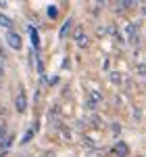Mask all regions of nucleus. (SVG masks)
Here are the masks:
<instances>
[{"mask_svg": "<svg viewBox=\"0 0 146 157\" xmlns=\"http://www.w3.org/2000/svg\"><path fill=\"white\" fill-rule=\"evenodd\" d=\"M6 138V128H4V124H0V143Z\"/></svg>", "mask_w": 146, "mask_h": 157, "instance_id": "13", "label": "nucleus"}, {"mask_svg": "<svg viewBox=\"0 0 146 157\" xmlns=\"http://www.w3.org/2000/svg\"><path fill=\"white\" fill-rule=\"evenodd\" d=\"M136 71H138V75H146V65H138Z\"/></svg>", "mask_w": 146, "mask_h": 157, "instance_id": "14", "label": "nucleus"}, {"mask_svg": "<svg viewBox=\"0 0 146 157\" xmlns=\"http://www.w3.org/2000/svg\"><path fill=\"white\" fill-rule=\"evenodd\" d=\"M73 38H75V42H77V46H79V48H86V46H88V36H86L84 27H75Z\"/></svg>", "mask_w": 146, "mask_h": 157, "instance_id": "3", "label": "nucleus"}, {"mask_svg": "<svg viewBox=\"0 0 146 157\" xmlns=\"http://www.w3.org/2000/svg\"><path fill=\"white\" fill-rule=\"evenodd\" d=\"M100 94H98V92H92V94H90V97H88V101H86V107L88 109H96V105L98 103H100Z\"/></svg>", "mask_w": 146, "mask_h": 157, "instance_id": "5", "label": "nucleus"}, {"mask_svg": "<svg viewBox=\"0 0 146 157\" xmlns=\"http://www.w3.org/2000/svg\"><path fill=\"white\" fill-rule=\"evenodd\" d=\"M46 13H48V17H50V19H57V15H59L57 6H48V11H46Z\"/></svg>", "mask_w": 146, "mask_h": 157, "instance_id": "12", "label": "nucleus"}, {"mask_svg": "<svg viewBox=\"0 0 146 157\" xmlns=\"http://www.w3.org/2000/svg\"><path fill=\"white\" fill-rule=\"evenodd\" d=\"M4 40H6V44H9V48H13V50H19V48H21V36H19V34H15L13 29L6 32Z\"/></svg>", "mask_w": 146, "mask_h": 157, "instance_id": "1", "label": "nucleus"}, {"mask_svg": "<svg viewBox=\"0 0 146 157\" xmlns=\"http://www.w3.org/2000/svg\"><path fill=\"white\" fill-rule=\"evenodd\" d=\"M11 145H13V136H6V138L0 143V147H2V149H9Z\"/></svg>", "mask_w": 146, "mask_h": 157, "instance_id": "11", "label": "nucleus"}, {"mask_svg": "<svg viewBox=\"0 0 146 157\" xmlns=\"http://www.w3.org/2000/svg\"><path fill=\"white\" fill-rule=\"evenodd\" d=\"M29 36H31V44L36 46V50H38V46H40V38H38V29H34V27H29Z\"/></svg>", "mask_w": 146, "mask_h": 157, "instance_id": "8", "label": "nucleus"}, {"mask_svg": "<svg viewBox=\"0 0 146 157\" xmlns=\"http://www.w3.org/2000/svg\"><path fill=\"white\" fill-rule=\"evenodd\" d=\"M36 124H34V126H31V128H29V130H27V134H25L23 136V140H21V143H23V145H27V143H29V140H31V136H34V132H36Z\"/></svg>", "mask_w": 146, "mask_h": 157, "instance_id": "9", "label": "nucleus"}, {"mask_svg": "<svg viewBox=\"0 0 146 157\" xmlns=\"http://www.w3.org/2000/svg\"><path fill=\"white\" fill-rule=\"evenodd\" d=\"M2 75H4V67L0 65V78H2Z\"/></svg>", "mask_w": 146, "mask_h": 157, "instance_id": "16", "label": "nucleus"}, {"mask_svg": "<svg viewBox=\"0 0 146 157\" xmlns=\"http://www.w3.org/2000/svg\"><path fill=\"white\" fill-rule=\"evenodd\" d=\"M73 27V19H67V21H65V23H63V27H61V32H59V38H65L67 36V34H69V29H71Z\"/></svg>", "mask_w": 146, "mask_h": 157, "instance_id": "6", "label": "nucleus"}, {"mask_svg": "<svg viewBox=\"0 0 146 157\" xmlns=\"http://www.w3.org/2000/svg\"><path fill=\"white\" fill-rule=\"evenodd\" d=\"M113 155L115 157H127L130 155V147H127V143H123V140L115 143V147H113Z\"/></svg>", "mask_w": 146, "mask_h": 157, "instance_id": "4", "label": "nucleus"}, {"mask_svg": "<svg viewBox=\"0 0 146 157\" xmlns=\"http://www.w3.org/2000/svg\"><path fill=\"white\" fill-rule=\"evenodd\" d=\"M15 107L19 113H25L27 111V97H25L23 86H19V92H17V98H15Z\"/></svg>", "mask_w": 146, "mask_h": 157, "instance_id": "2", "label": "nucleus"}, {"mask_svg": "<svg viewBox=\"0 0 146 157\" xmlns=\"http://www.w3.org/2000/svg\"><path fill=\"white\" fill-rule=\"evenodd\" d=\"M0 25H2V27H6V29H13V19L0 13Z\"/></svg>", "mask_w": 146, "mask_h": 157, "instance_id": "7", "label": "nucleus"}, {"mask_svg": "<svg viewBox=\"0 0 146 157\" xmlns=\"http://www.w3.org/2000/svg\"><path fill=\"white\" fill-rule=\"evenodd\" d=\"M38 157H52L50 153H42V155H38Z\"/></svg>", "mask_w": 146, "mask_h": 157, "instance_id": "15", "label": "nucleus"}, {"mask_svg": "<svg viewBox=\"0 0 146 157\" xmlns=\"http://www.w3.org/2000/svg\"><path fill=\"white\" fill-rule=\"evenodd\" d=\"M109 80L113 82V84H121V73H109Z\"/></svg>", "mask_w": 146, "mask_h": 157, "instance_id": "10", "label": "nucleus"}]
</instances>
